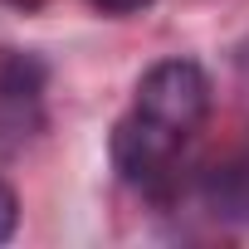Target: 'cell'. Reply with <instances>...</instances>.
Wrapping results in <instances>:
<instances>
[{"label":"cell","mask_w":249,"mask_h":249,"mask_svg":"<svg viewBox=\"0 0 249 249\" xmlns=\"http://www.w3.org/2000/svg\"><path fill=\"white\" fill-rule=\"evenodd\" d=\"M210 112V78L191 59H161L137 78L127 117L112 127V166L127 186H161Z\"/></svg>","instance_id":"obj_1"},{"label":"cell","mask_w":249,"mask_h":249,"mask_svg":"<svg viewBox=\"0 0 249 249\" xmlns=\"http://www.w3.org/2000/svg\"><path fill=\"white\" fill-rule=\"evenodd\" d=\"M215 215H234V220H249V152L215 166L210 171V186H205Z\"/></svg>","instance_id":"obj_2"},{"label":"cell","mask_w":249,"mask_h":249,"mask_svg":"<svg viewBox=\"0 0 249 249\" xmlns=\"http://www.w3.org/2000/svg\"><path fill=\"white\" fill-rule=\"evenodd\" d=\"M15 225H20V200H15V191L5 181H0V244L15 234Z\"/></svg>","instance_id":"obj_3"},{"label":"cell","mask_w":249,"mask_h":249,"mask_svg":"<svg viewBox=\"0 0 249 249\" xmlns=\"http://www.w3.org/2000/svg\"><path fill=\"white\" fill-rule=\"evenodd\" d=\"M93 10H103V15H132V10H142V5H152V0H88Z\"/></svg>","instance_id":"obj_4"}]
</instances>
